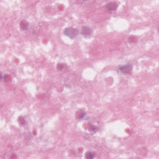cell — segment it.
Listing matches in <instances>:
<instances>
[{"mask_svg": "<svg viewBox=\"0 0 159 159\" xmlns=\"http://www.w3.org/2000/svg\"><path fill=\"white\" fill-rule=\"evenodd\" d=\"M64 34L71 39H74L78 34V30L73 28H66L64 30Z\"/></svg>", "mask_w": 159, "mask_h": 159, "instance_id": "obj_1", "label": "cell"}, {"mask_svg": "<svg viewBox=\"0 0 159 159\" xmlns=\"http://www.w3.org/2000/svg\"><path fill=\"white\" fill-rule=\"evenodd\" d=\"M20 28L22 30H26L29 28V22L26 20H22L20 23Z\"/></svg>", "mask_w": 159, "mask_h": 159, "instance_id": "obj_5", "label": "cell"}, {"mask_svg": "<svg viewBox=\"0 0 159 159\" xmlns=\"http://www.w3.org/2000/svg\"><path fill=\"white\" fill-rule=\"evenodd\" d=\"M118 4L116 2H109L106 5V8L107 10L109 11H116V9L118 8Z\"/></svg>", "mask_w": 159, "mask_h": 159, "instance_id": "obj_4", "label": "cell"}, {"mask_svg": "<svg viewBox=\"0 0 159 159\" xmlns=\"http://www.w3.org/2000/svg\"><path fill=\"white\" fill-rule=\"evenodd\" d=\"M90 131H95V130H96L97 129V128L96 127V126H94V125H92L90 124ZM90 129H89V130H90Z\"/></svg>", "mask_w": 159, "mask_h": 159, "instance_id": "obj_8", "label": "cell"}, {"mask_svg": "<svg viewBox=\"0 0 159 159\" xmlns=\"http://www.w3.org/2000/svg\"><path fill=\"white\" fill-rule=\"evenodd\" d=\"M94 154L92 152H91V151H88L85 154V158L87 159H92L94 158Z\"/></svg>", "mask_w": 159, "mask_h": 159, "instance_id": "obj_6", "label": "cell"}, {"mask_svg": "<svg viewBox=\"0 0 159 159\" xmlns=\"http://www.w3.org/2000/svg\"><path fill=\"white\" fill-rule=\"evenodd\" d=\"M93 30L90 27L83 26L81 29V34L84 37H89L92 34Z\"/></svg>", "mask_w": 159, "mask_h": 159, "instance_id": "obj_3", "label": "cell"}, {"mask_svg": "<svg viewBox=\"0 0 159 159\" xmlns=\"http://www.w3.org/2000/svg\"><path fill=\"white\" fill-rule=\"evenodd\" d=\"M86 113L83 112V111H81V112H80V114H79V118H80V119H84V118H86Z\"/></svg>", "mask_w": 159, "mask_h": 159, "instance_id": "obj_7", "label": "cell"}, {"mask_svg": "<svg viewBox=\"0 0 159 159\" xmlns=\"http://www.w3.org/2000/svg\"><path fill=\"white\" fill-rule=\"evenodd\" d=\"M64 67V64H58V65H57V69L59 70H63Z\"/></svg>", "mask_w": 159, "mask_h": 159, "instance_id": "obj_9", "label": "cell"}, {"mask_svg": "<svg viewBox=\"0 0 159 159\" xmlns=\"http://www.w3.org/2000/svg\"><path fill=\"white\" fill-rule=\"evenodd\" d=\"M119 70L121 71V72H122L124 74H127V75H129L131 74L132 70V66L131 64H126L124 65L121 66L119 68Z\"/></svg>", "mask_w": 159, "mask_h": 159, "instance_id": "obj_2", "label": "cell"}]
</instances>
